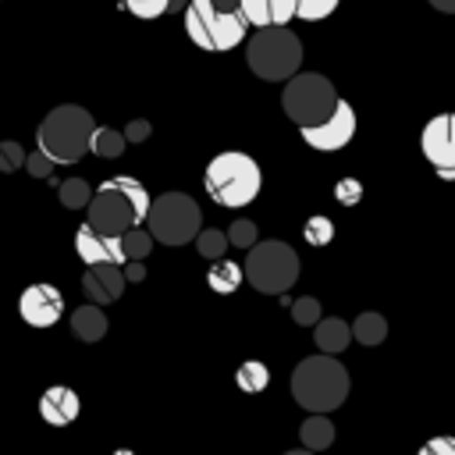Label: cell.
<instances>
[{
  "label": "cell",
  "mask_w": 455,
  "mask_h": 455,
  "mask_svg": "<svg viewBox=\"0 0 455 455\" xmlns=\"http://www.w3.org/2000/svg\"><path fill=\"white\" fill-rule=\"evenodd\" d=\"M92 114L78 103H60L53 107L39 128H36V142H39V153H46L53 164H78L85 153H89V142H92Z\"/></svg>",
  "instance_id": "6da1fadb"
},
{
  "label": "cell",
  "mask_w": 455,
  "mask_h": 455,
  "mask_svg": "<svg viewBox=\"0 0 455 455\" xmlns=\"http://www.w3.org/2000/svg\"><path fill=\"white\" fill-rule=\"evenodd\" d=\"M348 395V370L334 355H309L291 370V398L313 412H334Z\"/></svg>",
  "instance_id": "7a4b0ae2"
},
{
  "label": "cell",
  "mask_w": 455,
  "mask_h": 455,
  "mask_svg": "<svg viewBox=\"0 0 455 455\" xmlns=\"http://www.w3.org/2000/svg\"><path fill=\"white\" fill-rule=\"evenodd\" d=\"M203 185H206L210 199H217L220 206H249L259 196L263 174H259V164L249 153L228 149V153H217L206 164Z\"/></svg>",
  "instance_id": "3957f363"
},
{
  "label": "cell",
  "mask_w": 455,
  "mask_h": 455,
  "mask_svg": "<svg viewBox=\"0 0 455 455\" xmlns=\"http://www.w3.org/2000/svg\"><path fill=\"white\" fill-rule=\"evenodd\" d=\"M245 64L263 82H291L302 64V43L291 28H256L245 46Z\"/></svg>",
  "instance_id": "277c9868"
},
{
  "label": "cell",
  "mask_w": 455,
  "mask_h": 455,
  "mask_svg": "<svg viewBox=\"0 0 455 455\" xmlns=\"http://www.w3.org/2000/svg\"><path fill=\"white\" fill-rule=\"evenodd\" d=\"M338 103H341V96H338L334 82L323 78V75H316V71H299V75L284 85V92H281L284 114H288L302 132H306V128H320L323 121H331L334 110H338Z\"/></svg>",
  "instance_id": "5b68a950"
},
{
  "label": "cell",
  "mask_w": 455,
  "mask_h": 455,
  "mask_svg": "<svg viewBox=\"0 0 455 455\" xmlns=\"http://www.w3.org/2000/svg\"><path fill=\"white\" fill-rule=\"evenodd\" d=\"M242 270H245V281L256 291H263V295H284L299 281L302 263H299V252L288 242L270 238V242H256L249 249Z\"/></svg>",
  "instance_id": "8992f818"
},
{
  "label": "cell",
  "mask_w": 455,
  "mask_h": 455,
  "mask_svg": "<svg viewBox=\"0 0 455 455\" xmlns=\"http://www.w3.org/2000/svg\"><path fill=\"white\" fill-rule=\"evenodd\" d=\"M146 231L160 245L196 242L199 231H203L199 203L192 196H185V192H164V196H156L153 206H149V217H146Z\"/></svg>",
  "instance_id": "52a82bcc"
},
{
  "label": "cell",
  "mask_w": 455,
  "mask_h": 455,
  "mask_svg": "<svg viewBox=\"0 0 455 455\" xmlns=\"http://www.w3.org/2000/svg\"><path fill=\"white\" fill-rule=\"evenodd\" d=\"M249 21L242 11L235 14H224L213 7V0H192L188 11H185V32L188 39L199 46V50H210V53H224V50H235L245 36Z\"/></svg>",
  "instance_id": "ba28073f"
},
{
  "label": "cell",
  "mask_w": 455,
  "mask_h": 455,
  "mask_svg": "<svg viewBox=\"0 0 455 455\" xmlns=\"http://www.w3.org/2000/svg\"><path fill=\"white\" fill-rule=\"evenodd\" d=\"M96 235H103V238H124L132 228H139L142 224V217H139V210H135V203L114 185V178L110 181H103L100 188H96V196H92V203H89V220H85Z\"/></svg>",
  "instance_id": "9c48e42d"
},
{
  "label": "cell",
  "mask_w": 455,
  "mask_h": 455,
  "mask_svg": "<svg viewBox=\"0 0 455 455\" xmlns=\"http://www.w3.org/2000/svg\"><path fill=\"white\" fill-rule=\"evenodd\" d=\"M419 146H423V156L437 167V174L455 178V114L430 117L419 135Z\"/></svg>",
  "instance_id": "30bf717a"
},
{
  "label": "cell",
  "mask_w": 455,
  "mask_h": 455,
  "mask_svg": "<svg viewBox=\"0 0 455 455\" xmlns=\"http://www.w3.org/2000/svg\"><path fill=\"white\" fill-rule=\"evenodd\" d=\"M18 313L28 327H53L64 316V295L53 284H28L18 299Z\"/></svg>",
  "instance_id": "8fae6325"
},
{
  "label": "cell",
  "mask_w": 455,
  "mask_h": 455,
  "mask_svg": "<svg viewBox=\"0 0 455 455\" xmlns=\"http://www.w3.org/2000/svg\"><path fill=\"white\" fill-rule=\"evenodd\" d=\"M352 135H355V110H352L345 100L338 103V110H334L331 121H323L320 128H306V132H302V139H306L313 149H320V153H334V149L348 146Z\"/></svg>",
  "instance_id": "7c38bea8"
},
{
  "label": "cell",
  "mask_w": 455,
  "mask_h": 455,
  "mask_svg": "<svg viewBox=\"0 0 455 455\" xmlns=\"http://www.w3.org/2000/svg\"><path fill=\"white\" fill-rule=\"evenodd\" d=\"M75 252L85 267H100V263H114V267H124V249H121V238H103L96 235L89 224L78 228L75 235Z\"/></svg>",
  "instance_id": "4fadbf2b"
},
{
  "label": "cell",
  "mask_w": 455,
  "mask_h": 455,
  "mask_svg": "<svg viewBox=\"0 0 455 455\" xmlns=\"http://www.w3.org/2000/svg\"><path fill=\"white\" fill-rule=\"evenodd\" d=\"M124 267H114V263H100V267H85L82 274V291L92 299V306H107V302H117L121 291H124Z\"/></svg>",
  "instance_id": "5bb4252c"
},
{
  "label": "cell",
  "mask_w": 455,
  "mask_h": 455,
  "mask_svg": "<svg viewBox=\"0 0 455 455\" xmlns=\"http://www.w3.org/2000/svg\"><path fill=\"white\" fill-rule=\"evenodd\" d=\"M238 7L252 28H284L295 18L299 0H238Z\"/></svg>",
  "instance_id": "9a60e30c"
},
{
  "label": "cell",
  "mask_w": 455,
  "mask_h": 455,
  "mask_svg": "<svg viewBox=\"0 0 455 455\" xmlns=\"http://www.w3.org/2000/svg\"><path fill=\"white\" fill-rule=\"evenodd\" d=\"M78 409H82L78 395H75L71 387H64V384H53V387H46V391L39 395V416H43L50 427H68V423H75V419H78Z\"/></svg>",
  "instance_id": "2e32d148"
},
{
  "label": "cell",
  "mask_w": 455,
  "mask_h": 455,
  "mask_svg": "<svg viewBox=\"0 0 455 455\" xmlns=\"http://www.w3.org/2000/svg\"><path fill=\"white\" fill-rule=\"evenodd\" d=\"M313 341H316L320 355H338V352H345L348 341H352V323H345V320H338V316H327V320H320V323L313 327Z\"/></svg>",
  "instance_id": "e0dca14e"
},
{
  "label": "cell",
  "mask_w": 455,
  "mask_h": 455,
  "mask_svg": "<svg viewBox=\"0 0 455 455\" xmlns=\"http://www.w3.org/2000/svg\"><path fill=\"white\" fill-rule=\"evenodd\" d=\"M107 316H103V309L100 306H78L75 313H71V331H75V338L78 341H100L103 334H107Z\"/></svg>",
  "instance_id": "ac0fdd59"
},
{
  "label": "cell",
  "mask_w": 455,
  "mask_h": 455,
  "mask_svg": "<svg viewBox=\"0 0 455 455\" xmlns=\"http://www.w3.org/2000/svg\"><path fill=\"white\" fill-rule=\"evenodd\" d=\"M299 437H302V448L316 455V451L334 444V423L327 416H306L299 427Z\"/></svg>",
  "instance_id": "d6986e66"
},
{
  "label": "cell",
  "mask_w": 455,
  "mask_h": 455,
  "mask_svg": "<svg viewBox=\"0 0 455 455\" xmlns=\"http://www.w3.org/2000/svg\"><path fill=\"white\" fill-rule=\"evenodd\" d=\"M242 277H245V270H242L235 259H217V263H210L206 284H210L217 295H231V291L242 284Z\"/></svg>",
  "instance_id": "ffe728a7"
},
{
  "label": "cell",
  "mask_w": 455,
  "mask_h": 455,
  "mask_svg": "<svg viewBox=\"0 0 455 455\" xmlns=\"http://www.w3.org/2000/svg\"><path fill=\"white\" fill-rule=\"evenodd\" d=\"M192 0H124L121 7L132 11L135 18L142 21H153V18H164V14H178V11H188Z\"/></svg>",
  "instance_id": "44dd1931"
},
{
  "label": "cell",
  "mask_w": 455,
  "mask_h": 455,
  "mask_svg": "<svg viewBox=\"0 0 455 455\" xmlns=\"http://www.w3.org/2000/svg\"><path fill=\"white\" fill-rule=\"evenodd\" d=\"M352 338H355L359 345H380V341L387 338V320H384L380 313L366 309V313L355 316V323H352Z\"/></svg>",
  "instance_id": "7402d4cb"
},
{
  "label": "cell",
  "mask_w": 455,
  "mask_h": 455,
  "mask_svg": "<svg viewBox=\"0 0 455 455\" xmlns=\"http://www.w3.org/2000/svg\"><path fill=\"white\" fill-rule=\"evenodd\" d=\"M124 132H117V128H96L92 132V142H89V153H96V156H103V160H117L121 153H124Z\"/></svg>",
  "instance_id": "603a6c76"
},
{
  "label": "cell",
  "mask_w": 455,
  "mask_h": 455,
  "mask_svg": "<svg viewBox=\"0 0 455 455\" xmlns=\"http://www.w3.org/2000/svg\"><path fill=\"white\" fill-rule=\"evenodd\" d=\"M235 384H238L242 391H249V395H259V391L270 384V370H267L259 359H249V363H242V366L235 370Z\"/></svg>",
  "instance_id": "cb8c5ba5"
},
{
  "label": "cell",
  "mask_w": 455,
  "mask_h": 455,
  "mask_svg": "<svg viewBox=\"0 0 455 455\" xmlns=\"http://www.w3.org/2000/svg\"><path fill=\"white\" fill-rule=\"evenodd\" d=\"M57 196H60V206H68V210H89V203H92V188H89V181H82V178H68V181H60V188H57Z\"/></svg>",
  "instance_id": "d4e9b609"
},
{
  "label": "cell",
  "mask_w": 455,
  "mask_h": 455,
  "mask_svg": "<svg viewBox=\"0 0 455 455\" xmlns=\"http://www.w3.org/2000/svg\"><path fill=\"white\" fill-rule=\"evenodd\" d=\"M121 249H124V259H128V263H142V259L149 256V249H153V235H149L146 228H132V231L121 238Z\"/></svg>",
  "instance_id": "484cf974"
},
{
  "label": "cell",
  "mask_w": 455,
  "mask_h": 455,
  "mask_svg": "<svg viewBox=\"0 0 455 455\" xmlns=\"http://www.w3.org/2000/svg\"><path fill=\"white\" fill-rule=\"evenodd\" d=\"M231 242H228V235L224 231H217V228H203L199 231V238H196V249H199V256H206V259H220L224 256V249H228Z\"/></svg>",
  "instance_id": "4316f807"
},
{
  "label": "cell",
  "mask_w": 455,
  "mask_h": 455,
  "mask_svg": "<svg viewBox=\"0 0 455 455\" xmlns=\"http://www.w3.org/2000/svg\"><path fill=\"white\" fill-rule=\"evenodd\" d=\"M302 238L309 242V245H327L331 238H334V224H331V217H309L306 220V228H302Z\"/></svg>",
  "instance_id": "83f0119b"
},
{
  "label": "cell",
  "mask_w": 455,
  "mask_h": 455,
  "mask_svg": "<svg viewBox=\"0 0 455 455\" xmlns=\"http://www.w3.org/2000/svg\"><path fill=\"white\" fill-rule=\"evenodd\" d=\"M25 160H28V153L21 149V142H14V139H4V142H0V171H4V174L21 171Z\"/></svg>",
  "instance_id": "f1b7e54d"
},
{
  "label": "cell",
  "mask_w": 455,
  "mask_h": 455,
  "mask_svg": "<svg viewBox=\"0 0 455 455\" xmlns=\"http://www.w3.org/2000/svg\"><path fill=\"white\" fill-rule=\"evenodd\" d=\"M291 316H295V323L299 327H316L323 316H320V302L313 299V295H302L299 302H291Z\"/></svg>",
  "instance_id": "f546056e"
},
{
  "label": "cell",
  "mask_w": 455,
  "mask_h": 455,
  "mask_svg": "<svg viewBox=\"0 0 455 455\" xmlns=\"http://www.w3.org/2000/svg\"><path fill=\"white\" fill-rule=\"evenodd\" d=\"M334 11H338V0H299V7H295V14L302 21H320Z\"/></svg>",
  "instance_id": "4dcf8cb0"
},
{
  "label": "cell",
  "mask_w": 455,
  "mask_h": 455,
  "mask_svg": "<svg viewBox=\"0 0 455 455\" xmlns=\"http://www.w3.org/2000/svg\"><path fill=\"white\" fill-rule=\"evenodd\" d=\"M228 242L238 245V249H252L256 245V224L252 220H235L228 228Z\"/></svg>",
  "instance_id": "1f68e13d"
},
{
  "label": "cell",
  "mask_w": 455,
  "mask_h": 455,
  "mask_svg": "<svg viewBox=\"0 0 455 455\" xmlns=\"http://www.w3.org/2000/svg\"><path fill=\"white\" fill-rule=\"evenodd\" d=\"M334 199H338L341 206H355V203L363 199V185H359L355 178H341V181L334 185Z\"/></svg>",
  "instance_id": "d6a6232c"
},
{
  "label": "cell",
  "mask_w": 455,
  "mask_h": 455,
  "mask_svg": "<svg viewBox=\"0 0 455 455\" xmlns=\"http://www.w3.org/2000/svg\"><path fill=\"white\" fill-rule=\"evenodd\" d=\"M25 167H28V174H32V178H50L57 164H53V160H50L46 153H39V149H36V153H28V160H25Z\"/></svg>",
  "instance_id": "836d02e7"
},
{
  "label": "cell",
  "mask_w": 455,
  "mask_h": 455,
  "mask_svg": "<svg viewBox=\"0 0 455 455\" xmlns=\"http://www.w3.org/2000/svg\"><path fill=\"white\" fill-rule=\"evenodd\" d=\"M416 455H455V437H430Z\"/></svg>",
  "instance_id": "e575fe53"
},
{
  "label": "cell",
  "mask_w": 455,
  "mask_h": 455,
  "mask_svg": "<svg viewBox=\"0 0 455 455\" xmlns=\"http://www.w3.org/2000/svg\"><path fill=\"white\" fill-rule=\"evenodd\" d=\"M146 139H149V121H142V117L128 121V128H124V142L135 146V142H146Z\"/></svg>",
  "instance_id": "d590c367"
},
{
  "label": "cell",
  "mask_w": 455,
  "mask_h": 455,
  "mask_svg": "<svg viewBox=\"0 0 455 455\" xmlns=\"http://www.w3.org/2000/svg\"><path fill=\"white\" fill-rule=\"evenodd\" d=\"M142 277H146L142 263H124V281H142Z\"/></svg>",
  "instance_id": "8d00e7d4"
},
{
  "label": "cell",
  "mask_w": 455,
  "mask_h": 455,
  "mask_svg": "<svg viewBox=\"0 0 455 455\" xmlns=\"http://www.w3.org/2000/svg\"><path fill=\"white\" fill-rule=\"evenodd\" d=\"M213 7H217V11H224V14H235V11H242V7H238V0H213Z\"/></svg>",
  "instance_id": "74e56055"
},
{
  "label": "cell",
  "mask_w": 455,
  "mask_h": 455,
  "mask_svg": "<svg viewBox=\"0 0 455 455\" xmlns=\"http://www.w3.org/2000/svg\"><path fill=\"white\" fill-rule=\"evenodd\" d=\"M430 7H437L444 14H455V0H430Z\"/></svg>",
  "instance_id": "f35d334b"
},
{
  "label": "cell",
  "mask_w": 455,
  "mask_h": 455,
  "mask_svg": "<svg viewBox=\"0 0 455 455\" xmlns=\"http://www.w3.org/2000/svg\"><path fill=\"white\" fill-rule=\"evenodd\" d=\"M284 455H313V451H306V448H295V451H284Z\"/></svg>",
  "instance_id": "ab89813d"
},
{
  "label": "cell",
  "mask_w": 455,
  "mask_h": 455,
  "mask_svg": "<svg viewBox=\"0 0 455 455\" xmlns=\"http://www.w3.org/2000/svg\"><path fill=\"white\" fill-rule=\"evenodd\" d=\"M117 455H132V451H117Z\"/></svg>",
  "instance_id": "60d3db41"
}]
</instances>
